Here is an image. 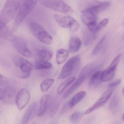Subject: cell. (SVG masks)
I'll return each instance as SVG.
<instances>
[{"mask_svg":"<svg viewBox=\"0 0 124 124\" xmlns=\"http://www.w3.org/2000/svg\"><path fill=\"white\" fill-rule=\"evenodd\" d=\"M39 0H22L19 10L15 16L12 26L13 32H16L26 17L32 11Z\"/></svg>","mask_w":124,"mask_h":124,"instance_id":"6da1fadb","label":"cell"},{"mask_svg":"<svg viewBox=\"0 0 124 124\" xmlns=\"http://www.w3.org/2000/svg\"><path fill=\"white\" fill-rule=\"evenodd\" d=\"M22 0H7L0 13V23L6 24L16 16Z\"/></svg>","mask_w":124,"mask_h":124,"instance_id":"7a4b0ae2","label":"cell"},{"mask_svg":"<svg viewBox=\"0 0 124 124\" xmlns=\"http://www.w3.org/2000/svg\"><path fill=\"white\" fill-rule=\"evenodd\" d=\"M29 28L32 34L39 41L47 45L52 44V36L39 24L35 22H31Z\"/></svg>","mask_w":124,"mask_h":124,"instance_id":"3957f363","label":"cell"},{"mask_svg":"<svg viewBox=\"0 0 124 124\" xmlns=\"http://www.w3.org/2000/svg\"><path fill=\"white\" fill-rule=\"evenodd\" d=\"M45 7L56 12L69 15L73 12L72 8L62 0H39Z\"/></svg>","mask_w":124,"mask_h":124,"instance_id":"277c9868","label":"cell"},{"mask_svg":"<svg viewBox=\"0 0 124 124\" xmlns=\"http://www.w3.org/2000/svg\"><path fill=\"white\" fill-rule=\"evenodd\" d=\"M80 62L81 59L79 56H75L71 58L62 67L58 78L64 79L74 74L79 68Z\"/></svg>","mask_w":124,"mask_h":124,"instance_id":"5b68a950","label":"cell"},{"mask_svg":"<svg viewBox=\"0 0 124 124\" xmlns=\"http://www.w3.org/2000/svg\"><path fill=\"white\" fill-rule=\"evenodd\" d=\"M11 41L14 49L23 56L29 58L33 55L31 51L28 48L26 42L23 38L14 36Z\"/></svg>","mask_w":124,"mask_h":124,"instance_id":"8992f818","label":"cell"},{"mask_svg":"<svg viewBox=\"0 0 124 124\" xmlns=\"http://www.w3.org/2000/svg\"><path fill=\"white\" fill-rule=\"evenodd\" d=\"M122 54L117 55L112 62L110 65L104 71H102L101 80L102 82H108L112 79L115 74V71L122 58Z\"/></svg>","mask_w":124,"mask_h":124,"instance_id":"52a82bcc","label":"cell"},{"mask_svg":"<svg viewBox=\"0 0 124 124\" xmlns=\"http://www.w3.org/2000/svg\"><path fill=\"white\" fill-rule=\"evenodd\" d=\"M12 59L15 66L21 70L20 71L30 75L33 66L30 62L19 55L15 56Z\"/></svg>","mask_w":124,"mask_h":124,"instance_id":"ba28073f","label":"cell"},{"mask_svg":"<svg viewBox=\"0 0 124 124\" xmlns=\"http://www.w3.org/2000/svg\"><path fill=\"white\" fill-rule=\"evenodd\" d=\"M30 97L29 92L26 88H22L19 91L16 96V103L19 110H22L27 105Z\"/></svg>","mask_w":124,"mask_h":124,"instance_id":"9c48e42d","label":"cell"},{"mask_svg":"<svg viewBox=\"0 0 124 124\" xmlns=\"http://www.w3.org/2000/svg\"><path fill=\"white\" fill-rule=\"evenodd\" d=\"M112 93V91L111 90H108L104 92L102 94L101 98L92 106L88 108L85 112L84 114L85 115L88 114L94 110L99 108V107L103 106L109 99L111 96Z\"/></svg>","mask_w":124,"mask_h":124,"instance_id":"30bf717a","label":"cell"},{"mask_svg":"<svg viewBox=\"0 0 124 124\" xmlns=\"http://www.w3.org/2000/svg\"><path fill=\"white\" fill-rule=\"evenodd\" d=\"M95 3V4L91 6L86 9L90 11L96 16H98L100 13L109 8L111 4L110 2L108 1L97 2Z\"/></svg>","mask_w":124,"mask_h":124,"instance_id":"8fae6325","label":"cell"},{"mask_svg":"<svg viewBox=\"0 0 124 124\" xmlns=\"http://www.w3.org/2000/svg\"><path fill=\"white\" fill-rule=\"evenodd\" d=\"M51 98L50 95L46 94L42 96L40 100L39 108L38 113V116H43L45 114L49 108Z\"/></svg>","mask_w":124,"mask_h":124,"instance_id":"7c38bea8","label":"cell"},{"mask_svg":"<svg viewBox=\"0 0 124 124\" xmlns=\"http://www.w3.org/2000/svg\"><path fill=\"white\" fill-rule=\"evenodd\" d=\"M37 110V103H32L24 114L21 120L22 123L27 124L31 121L35 116Z\"/></svg>","mask_w":124,"mask_h":124,"instance_id":"4fadbf2b","label":"cell"},{"mask_svg":"<svg viewBox=\"0 0 124 124\" xmlns=\"http://www.w3.org/2000/svg\"><path fill=\"white\" fill-rule=\"evenodd\" d=\"M54 18L58 24L63 28L69 27L72 22L74 19V18L70 16L60 14H55Z\"/></svg>","mask_w":124,"mask_h":124,"instance_id":"5bb4252c","label":"cell"},{"mask_svg":"<svg viewBox=\"0 0 124 124\" xmlns=\"http://www.w3.org/2000/svg\"><path fill=\"white\" fill-rule=\"evenodd\" d=\"M82 45L81 40L77 36L72 35L70 38L69 50L72 53H77L79 51Z\"/></svg>","mask_w":124,"mask_h":124,"instance_id":"9a60e30c","label":"cell"},{"mask_svg":"<svg viewBox=\"0 0 124 124\" xmlns=\"http://www.w3.org/2000/svg\"><path fill=\"white\" fill-rule=\"evenodd\" d=\"M97 19L98 16L87 9H85L82 12L81 20L83 23L87 26L92 22L96 21Z\"/></svg>","mask_w":124,"mask_h":124,"instance_id":"2e32d148","label":"cell"},{"mask_svg":"<svg viewBox=\"0 0 124 124\" xmlns=\"http://www.w3.org/2000/svg\"><path fill=\"white\" fill-rule=\"evenodd\" d=\"M87 78L85 75L83 74L82 72H80L77 80L72 87L65 93L64 95V98H66L69 97L72 93L74 91H75L81 85Z\"/></svg>","mask_w":124,"mask_h":124,"instance_id":"e0dca14e","label":"cell"},{"mask_svg":"<svg viewBox=\"0 0 124 124\" xmlns=\"http://www.w3.org/2000/svg\"><path fill=\"white\" fill-rule=\"evenodd\" d=\"M101 71H96L92 75L88 84V87L93 89L98 87L102 82L101 80Z\"/></svg>","mask_w":124,"mask_h":124,"instance_id":"ac0fdd59","label":"cell"},{"mask_svg":"<svg viewBox=\"0 0 124 124\" xmlns=\"http://www.w3.org/2000/svg\"><path fill=\"white\" fill-rule=\"evenodd\" d=\"M14 36L7 25L0 23V37L11 41Z\"/></svg>","mask_w":124,"mask_h":124,"instance_id":"d6986e66","label":"cell"},{"mask_svg":"<svg viewBox=\"0 0 124 124\" xmlns=\"http://www.w3.org/2000/svg\"><path fill=\"white\" fill-rule=\"evenodd\" d=\"M86 95L85 91H81L75 94L68 103L69 107L72 108L75 106L80 101H81Z\"/></svg>","mask_w":124,"mask_h":124,"instance_id":"ffe728a7","label":"cell"},{"mask_svg":"<svg viewBox=\"0 0 124 124\" xmlns=\"http://www.w3.org/2000/svg\"><path fill=\"white\" fill-rule=\"evenodd\" d=\"M53 55V51L47 48H42L38 52V56L39 59L43 61H48L52 58Z\"/></svg>","mask_w":124,"mask_h":124,"instance_id":"44dd1931","label":"cell"},{"mask_svg":"<svg viewBox=\"0 0 124 124\" xmlns=\"http://www.w3.org/2000/svg\"><path fill=\"white\" fill-rule=\"evenodd\" d=\"M69 51L64 49H61L57 51L56 55V62L58 64L63 63L69 56Z\"/></svg>","mask_w":124,"mask_h":124,"instance_id":"7402d4cb","label":"cell"},{"mask_svg":"<svg viewBox=\"0 0 124 124\" xmlns=\"http://www.w3.org/2000/svg\"><path fill=\"white\" fill-rule=\"evenodd\" d=\"M35 68L37 70H46L51 69L53 67L52 64L48 61L37 60L35 63Z\"/></svg>","mask_w":124,"mask_h":124,"instance_id":"603a6c76","label":"cell"},{"mask_svg":"<svg viewBox=\"0 0 124 124\" xmlns=\"http://www.w3.org/2000/svg\"><path fill=\"white\" fill-rule=\"evenodd\" d=\"M108 21V19L105 18L102 20L98 24H97L95 31L93 33V39L95 40L97 39L99 32L107 25Z\"/></svg>","mask_w":124,"mask_h":124,"instance_id":"cb8c5ba5","label":"cell"},{"mask_svg":"<svg viewBox=\"0 0 124 124\" xmlns=\"http://www.w3.org/2000/svg\"><path fill=\"white\" fill-rule=\"evenodd\" d=\"M75 80V77H72L68 78L64 80L62 83H61L57 89V93L58 94H60L62 93L66 89V88L71 83H72Z\"/></svg>","mask_w":124,"mask_h":124,"instance_id":"d4e9b609","label":"cell"},{"mask_svg":"<svg viewBox=\"0 0 124 124\" xmlns=\"http://www.w3.org/2000/svg\"><path fill=\"white\" fill-rule=\"evenodd\" d=\"M54 80L52 79H47L42 82L40 85L41 90L43 93H46L53 85Z\"/></svg>","mask_w":124,"mask_h":124,"instance_id":"484cf974","label":"cell"},{"mask_svg":"<svg viewBox=\"0 0 124 124\" xmlns=\"http://www.w3.org/2000/svg\"><path fill=\"white\" fill-rule=\"evenodd\" d=\"M119 105V99L117 96H115L112 99L109 105L110 110L113 112L117 111Z\"/></svg>","mask_w":124,"mask_h":124,"instance_id":"4316f807","label":"cell"},{"mask_svg":"<svg viewBox=\"0 0 124 124\" xmlns=\"http://www.w3.org/2000/svg\"><path fill=\"white\" fill-rule=\"evenodd\" d=\"M59 106V104L58 102H51L49 106V116L50 117H53L56 113V111L58 110Z\"/></svg>","mask_w":124,"mask_h":124,"instance_id":"83f0119b","label":"cell"},{"mask_svg":"<svg viewBox=\"0 0 124 124\" xmlns=\"http://www.w3.org/2000/svg\"><path fill=\"white\" fill-rule=\"evenodd\" d=\"M106 35H104L103 36V37L100 40V41L98 43L97 45L94 48L93 50V51L92 53V55H95L98 54L101 51V50L103 47V45L104 42V40L106 39Z\"/></svg>","mask_w":124,"mask_h":124,"instance_id":"f1b7e54d","label":"cell"},{"mask_svg":"<svg viewBox=\"0 0 124 124\" xmlns=\"http://www.w3.org/2000/svg\"><path fill=\"white\" fill-rule=\"evenodd\" d=\"M91 33H92V32L88 30V31H85L83 34L84 43L85 45L86 46L90 45V43H91L92 40L93 39V34H91Z\"/></svg>","mask_w":124,"mask_h":124,"instance_id":"f546056e","label":"cell"},{"mask_svg":"<svg viewBox=\"0 0 124 124\" xmlns=\"http://www.w3.org/2000/svg\"><path fill=\"white\" fill-rule=\"evenodd\" d=\"M83 116L82 112H74L70 117V121L72 123H76L79 121Z\"/></svg>","mask_w":124,"mask_h":124,"instance_id":"4dcf8cb0","label":"cell"},{"mask_svg":"<svg viewBox=\"0 0 124 124\" xmlns=\"http://www.w3.org/2000/svg\"><path fill=\"white\" fill-rule=\"evenodd\" d=\"M79 27V23L75 19L72 21L69 26L70 30L71 32H75L77 31Z\"/></svg>","mask_w":124,"mask_h":124,"instance_id":"1f68e13d","label":"cell"},{"mask_svg":"<svg viewBox=\"0 0 124 124\" xmlns=\"http://www.w3.org/2000/svg\"><path fill=\"white\" fill-rule=\"evenodd\" d=\"M6 98L11 99L14 97L16 95V90L12 87H9L6 89Z\"/></svg>","mask_w":124,"mask_h":124,"instance_id":"d6a6232c","label":"cell"},{"mask_svg":"<svg viewBox=\"0 0 124 124\" xmlns=\"http://www.w3.org/2000/svg\"><path fill=\"white\" fill-rule=\"evenodd\" d=\"M97 24H98L97 21L89 24L88 25H87L88 30L91 32H92V33H93V32L95 31V29Z\"/></svg>","mask_w":124,"mask_h":124,"instance_id":"836d02e7","label":"cell"},{"mask_svg":"<svg viewBox=\"0 0 124 124\" xmlns=\"http://www.w3.org/2000/svg\"><path fill=\"white\" fill-rule=\"evenodd\" d=\"M121 82H122V80L120 79L117 80L115 82H114L109 85H108V87L109 89H114V88L116 87L118 85H119L121 83Z\"/></svg>","mask_w":124,"mask_h":124,"instance_id":"e575fe53","label":"cell"},{"mask_svg":"<svg viewBox=\"0 0 124 124\" xmlns=\"http://www.w3.org/2000/svg\"><path fill=\"white\" fill-rule=\"evenodd\" d=\"M6 97V89L0 87V100H4Z\"/></svg>","mask_w":124,"mask_h":124,"instance_id":"d590c367","label":"cell"},{"mask_svg":"<svg viewBox=\"0 0 124 124\" xmlns=\"http://www.w3.org/2000/svg\"><path fill=\"white\" fill-rule=\"evenodd\" d=\"M8 83V80L6 78L0 74V85H4Z\"/></svg>","mask_w":124,"mask_h":124,"instance_id":"8d00e7d4","label":"cell"},{"mask_svg":"<svg viewBox=\"0 0 124 124\" xmlns=\"http://www.w3.org/2000/svg\"><path fill=\"white\" fill-rule=\"evenodd\" d=\"M69 106L68 105V103H66V104H64V106L62 108V109L61 111V114L62 115L66 111L67 109V107Z\"/></svg>","mask_w":124,"mask_h":124,"instance_id":"74e56055","label":"cell"},{"mask_svg":"<svg viewBox=\"0 0 124 124\" xmlns=\"http://www.w3.org/2000/svg\"><path fill=\"white\" fill-rule=\"evenodd\" d=\"M122 119L123 120H124V114L123 115H122Z\"/></svg>","mask_w":124,"mask_h":124,"instance_id":"f35d334b","label":"cell"}]
</instances>
